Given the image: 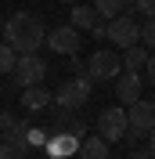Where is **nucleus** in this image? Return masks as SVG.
Here are the masks:
<instances>
[{"mask_svg": "<svg viewBox=\"0 0 155 159\" xmlns=\"http://www.w3.org/2000/svg\"><path fill=\"white\" fill-rule=\"evenodd\" d=\"M11 123H15V116H11V112H4V109H0V134H4V130H7Z\"/></svg>", "mask_w": 155, "mask_h": 159, "instance_id": "obj_25", "label": "nucleus"}, {"mask_svg": "<svg viewBox=\"0 0 155 159\" xmlns=\"http://www.w3.org/2000/svg\"><path fill=\"white\" fill-rule=\"evenodd\" d=\"M47 141H51L47 130H29V148H47Z\"/></svg>", "mask_w": 155, "mask_h": 159, "instance_id": "obj_20", "label": "nucleus"}, {"mask_svg": "<svg viewBox=\"0 0 155 159\" xmlns=\"http://www.w3.org/2000/svg\"><path fill=\"white\" fill-rule=\"evenodd\" d=\"M108 40H112L119 51H126V47H134V43H141V25H137L130 15H119V18L108 22Z\"/></svg>", "mask_w": 155, "mask_h": 159, "instance_id": "obj_5", "label": "nucleus"}, {"mask_svg": "<svg viewBox=\"0 0 155 159\" xmlns=\"http://www.w3.org/2000/svg\"><path fill=\"white\" fill-rule=\"evenodd\" d=\"M126 116H130V127L141 130V134H148V130H155V98L152 101H134L130 109H126Z\"/></svg>", "mask_w": 155, "mask_h": 159, "instance_id": "obj_10", "label": "nucleus"}, {"mask_svg": "<svg viewBox=\"0 0 155 159\" xmlns=\"http://www.w3.org/2000/svg\"><path fill=\"white\" fill-rule=\"evenodd\" d=\"M134 11L144 18H155V0H134Z\"/></svg>", "mask_w": 155, "mask_h": 159, "instance_id": "obj_22", "label": "nucleus"}, {"mask_svg": "<svg viewBox=\"0 0 155 159\" xmlns=\"http://www.w3.org/2000/svg\"><path fill=\"white\" fill-rule=\"evenodd\" d=\"M94 7H97V15L105 22H112L119 15H130L134 11V0H94Z\"/></svg>", "mask_w": 155, "mask_h": 159, "instance_id": "obj_13", "label": "nucleus"}, {"mask_svg": "<svg viewBox=\"0 0 155 159\" xmlns=\"http://www.w3.org/2000/svg\"><path fill=\"white\" fill-rule=\"evenodd\" d=\"M148 58H152V51L144 47V43H134V47L123 51V69H148Z\"/></svg>", "mask_w": 155, "mask_h": 159, "instance_id": "obj_15", "label": "nucleus"}, {"mask_svg": "<svg viewBox=\"0 0 155 159\" xmlns=\"http://www.w3.org/2000/svg\"><path fill=\"white\" fill-rule=\"evenodd\" d=\"M97 22H101V15H97V7H76V4H72V25H76V29L79 33H83V29H94V25H97Z\"/></svg>", "mask_w": 155, "mask_h": 159, "instance_id": "obj_16", "label": "nucleus"}, {"mask_svg": "<svg viewBox=\"0 0 155 159\" xmlns=\"http://www.w3.org/2000/svg\"><path fill=\"white\" fill-rule=\"evenodd\" d=\"M79 145L83 141L76 138V134H69V130H58L54 127V134H51V141H47V159H69L72 152H79Z\"/></svg>", "mask_w": 155, "mask_h": 159, "instance_id": "obj_9", "label": "nucleus"}, {"mask_svg": "<svg viewBox=\"0 0 155 159\" xmlns=\"http://www.w3.org/2000/svg\"><path fill=\"white\" fill-rule=\"evenodd\" d=\"M148 145H152V148H155V130H148Z\"/></svg>", "mask_w": 155, "mask_h": 159, "instance_id": "obj_27", "label": "nucleus"}, {"mask_svg": "<svg viewBox=\"0 0 155 159\" xmlns=\"http://www.w3.org/2000/svg\"><path fill=\"white\" fill-rule=\"evenodd\" d=\"M11 76H15L18 87H33V83H43L47 65H43V58H36V54H18V65H15Z\"/></svg>", "mask_w": 155, "mask_h": 159, "instance_id": "obj_6", "label": "nucleus"}, {"mask_svg": "<svg viewBox=\"0 0 155 159\" xmlns=\"http://www.w3.org/2000/svg\"><path fill=\"white\" fill-rule=\"evenodd\" d=\"M58 130H69V134H76L79 141L87 138V127H83V119H76V116H69V109H58Z\"/></svg>", "mask_w": 155, "mask_h": 159, "instance_id": "obj_17", "label": "nucleus"}, {"mask_svg": "<svg viewBox=\"0 0 155 159\" xmlns=\"http://www.w3.org/2000/svg\"><path fill=\"white\" fill-rule=\"evenodd\" d=\"M79 40H83V36H79V29L69 22V25H58V29H51V33H47V47H51V51H58V54H69V58H72V54L79 51Z\"/></svg>", "mask_w": 155, "mask_h": 159, "instance_id": "obj_8", "label": "nucleus"}, {"mask_svg": "<svg viewBox=\"0 0 155 159\" xmlns=\"http://www.w3.org/2000/svg\"><path fill=\"white\" fill-rule=\"evenodd\" d=\"M0 159H25V152L15 148V145H7V141L0 138Z\"/></svg>", "mask_w": 155, "mask_h": 159, "instance_id": "obj_21", "label": "nucleus"}, {"mask_svg": "<svg viewBox=\"0 0 155 159\" xmlns=\"http://www.w3.org/2000/svg\"><path fill=\"white\" fill-rule=\"evenodd\" d=\"M51 101H54V94H47V90H43V83L22 87V105H25L29 112H40V109H47Z\"/></svg>", "mask_w": 155, "mask_h": 159, "instance_id": "obj_11", "label": "nucleus"}, {"mask_svg": "<svg viewBox=\"0 0 155 159\" xmlns=\"http://www.w3.org/2000/svg\"><path fill=\"white\" fill-rule=\"evenodd\" d=\"M90 90H94V80H90L87 72H79V76L65 80V83L54 90V105H58V109L76 112V109H83V105L90 101Z\"/></svg>", "mask_w": 155, "mask_h": 159, "instance_id": "obj_2", "label": "nucleus"}, {"mask_svg": "<svg viewBox=\"0 0 155 159\" xmlns=\"http://www.w3.org/2000/svg\"><path fill=\"white\" fill-rule=\"evenodd\" d=\"M58 4H79V0H58Z\"/></svg>", "mask_w": 155, "mask_h": 159, "instance_id": "obj_28", "label": "nucleus"}, {"mask_svg": "<svg viewBox=\"0 0 155 159\" xmlns=\"http://www.w3.org/2000/svg\"><path fill=\"white\" fill-rule=\"evenodd\" d=\"M141 43H144L148 51H155V18H144V25H141Z\"/></svg>", "mask_w": 155, "mask_h": 159, "instance_id": "obj_19", "label": "nucleus"}, {"mask_svg": "<svg viewBox=\"0 0 155 159\" xmlns=\"http://www.w3.org/2000/svg\"><path fill=\"white\" fill-rule=\"evenodd\" d=\"M76 156L79 159H108V141L101 138V134H90V138H83V145H79Z\"/></svg>", "mask_w": 155, "mask_h": 159, "instance_id": "obj_12", "label": "nucleus"}, {"mask_svg": "<svg viewBox=\"0 0 155 159\" xmlns=\"http://www.w3.org/2000/svg\"><path fill=\"white\" fill-rule=\"evenodd\" d=\"M119 72H123V54H116L108 47H97L87 58V76L90 80H116Z\"/></svg>", "mask_w": 155, "mask_h": 159, "instance_id": "obj_4", "label": "nucleus"}, {"mask_svg": "<svg viewBox=\"0 0 155 159\" xmlns=\"http://www.w3.org/2000/svg\"><path fill=\"white\" fill-rule=\"evenodd\" d=\"M15 65H18V51L11 47L7 40H0V76L4 72H15Z\"/></svg>", "mask_w": 155, "mask_h": 159, "instance_id": "obj_18", "label": "nucleus"}, {"mask_svg": "<svg viewBox=\"0 0 155 159\" xmlns=\"http://www.w3.org/2000/svg\"><path fill=\"white\" fill-rule=\"evenodd\" d=\"M130 159H155V148H130Z\"/></svg>", "mask_w": 155, "mask_h": 159, "instance_id": "obj_23", "label": "nucleus"}, {"mask_svg": "<svg viewBox=\"0 0 155 159\" xmlns=\"http://www.w3.org/2000/svg\"><path fill=\"white\" fill-rule=\"evenodd\" d=\"M69 65H72V76H79V72H87V61H83V58H76V54L69 58Z\"/></svg>", "mask_w": 155, "mask_h": 159, "instance_id": "obj_24", "label": "nucleus"}, {"mask_svg": "<svg viewBox=\"0 0 155 159\" xmlns=\"http://www.w3.org/2000/svg\"><path fill=\"white\" fill-rule=\"evenodd\" d=\"M126 127H130V116H126V105H112V109L97 112V134L112 145V141L126 138Z\"/></svg>", "mask_w": 155, "mask_h": 159, "instance_id": "obj_3", "label": "nucleus"}, {"mask_svg": "<svg viewBox=\"0 0 155 159\" xmlns=\"http://www.w3.org/2000/svg\"><path fill=\"white\" fill-rule=\"evenodd\" d=\"M4 40H7L11 47L18 51V54H36L40 43L47 40V29H43V22L29 11H15L4 25Z\"/></svg>", "mask_w": 155, "mask_h": 159, "instance_id": "obj_1", "label": "nucleus"}, {"mask_svg": "<svg viewBox=\"0 0 155 159\" xmlns=\"http://www.w3.org/2000/svg\"><path fill=\"white\" fill-rule=\"evenodd\" d=\"M141 87H144V80H141V72L137 69H123L116 76V98H119V105H134V101H141Z\"/></svg>", "mask_w": 155, "mask_h": 159, "instance_id": "obj_7", "label": "nucleus"}, {"mask_svg": "<svg viewBox=\"0 0 155 159\" xmlns=\"http://www.w3.org/2000/svg\"><path fill=\"white\" fill-rule=\"evenodd\" d=\"M148 80L155 83V51H152V58H148Z\"/></svg>", "mask_w": 155, "mask_h": 159, "instance_id": "obj_26", "label": "nucleus"}, {"mask_svg": "<svg viewBox=\"0 0 155 159\" xmlns=\"http://www.w3.org/2000/svg\"><path fill=\"white\" fill-rule=\"evenodd\" d=\"M29 123H22V119H15V123H11L7 130H4V134H0V138L7 141V145H15V148H22V152H29Z\"/></svg>", "mask_w": 155, "mask_h": 159, "instance_id": "obj_14", "label": "nucleus"}]
</instances>
